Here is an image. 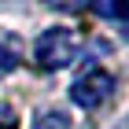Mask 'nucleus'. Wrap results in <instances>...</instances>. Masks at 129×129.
<instances>
[{
	"label": "nucleus",
	"mask_w": 129,
	"mask_h": 129,
	"mask_svg": "<svg viewBox=\"0 0 129 129\" xmlns=\"http://www.w3.org/2000/svg\"><path fill=\"white\" fill-rule=\"evenodd\" d=\"M33 55H37V67L41 70H63V67H70V63H78L81 37L74 30H67V26H52V30L41 33Z\"/></svg>",
	"instance_id": "obj_1"
},
{
	"label": "nucleus",
	"mask_w": 129,
	"mask_h": 129,
	"mask_svg": "<svg viewBox=\"0 0 129 129\" xmlns=\"http://www.w3.org/2000/svg\"><path fill=\"white\" fill-rule=\"evenodd\" d=\"M111 89H114V78H111L107 70L92 67L89 74H81V78L70 85V100H74L78 107H100V103L111 96Z\"/></svg>",
	"instance_id": "obj_2"
},
{
	"label": "nucleus",
	"mask_w": 129,
	"mask_h": 129,
	"mask_svg": "<svg viewBox=\"0 0 129 129\" xmlns=\"http://www.w3.org/2000/svg\"><path fill=\"white\" fill-rule=\"evenodd\" d=\"M96 11H100V15H111V19H125V15H129V4H125V0H111V4H96Z\"/></svg>",
	"instance_id": "obj_3"
},
{
	"label": "nucleus",
	"mask_w": 129,
	"mask_h": 129,
	"mask_svg": "<svg viewBox=\"0 0 129 129\" xmlns=\"http://www.w3.org/2000/svg\"><path fill=\"white\" fill-rule=\"evenodd\" d=\"M0 129H19V114L11 103H0Z\"/></svg>",
	"instance_id": "obj_4"
},
{
	"label": "nucleus",
	"mask_w": 129,
	"mask_h": 129,
	"mask_svg": "<svg viewBox=\"0 0 129 129\" xmlns=\"http://www.w3.org/2000/svg\"><path fill=\"white\" fill-rule=\"evenodd\" d=\"M8 70H15V52H8L0 44V74H8Z\"/></svg>",
	"instance_id": "obj_5"
},
{
	"label": "nucleus",
	"mask_w": 129,
	"mask_h": 129,
	"mask_svg": "<svg viewBox=\"0 0 129 129\" xmlns=\"http://www.w3.org/2000/svg\"><path fill=\"white\" fill-rule=\"evenodd\" d=\"M44 118H48V122H37V129H63V125H67L63 114H44Z\"/></svg>",
	"instance_id": "obj_6"
},
{
	"label": "nucleus",
	"mask_w": 129,
	"mask_h": 129,
	"mask_svg": "<svg viewBox=\"0 0 129 129\" xmlns=\"http://www.w3.org/2000/svg\"><path fill=\"white\" fill-rule=\"evenodd\" d=\"M44 4H52V8H63V11H74V8H81L85 0H44Z\"/></svg>",
	"instance_id": "obj_7"
}]
</instances>
